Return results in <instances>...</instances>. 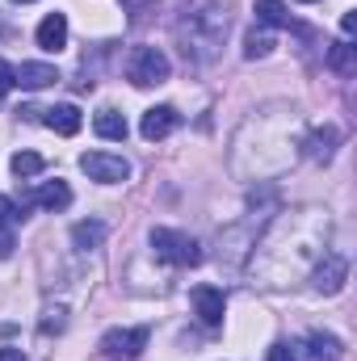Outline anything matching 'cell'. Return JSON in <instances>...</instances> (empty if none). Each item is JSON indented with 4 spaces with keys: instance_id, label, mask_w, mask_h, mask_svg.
I'll return each mask as SVG.
<instances>
[{
    "instance_id": "3",
    "label": "cell",
    "mask_w": 357,
    "mask_h": 361,
    "mask_svg": "<svg viewBox=\"0 0 357 361\" xmlns=\"http://www.w3.org/2000/svg\"><path fill=\"white\" fill-rule=\"evenodd\" d=\"M169 72H173V63H169V55H164L160 47H135V55H131V68H126L131 85H139V89L164 85V80H169Z\"/></svg>"
},
{
    "instance_id": "24",
    "label": "cell",
    "mask_w": 357,
    "mask_h": 361,
    "mask_svg": "<svg viewBox=\"0 0 357 361\" xmlns=\"http://www.w3.org/2000/svg\"><path fill=\"white\" fill-rule=\"evenodd\" d=\"M13 248H17V244H13V231H8V227H0V261H8V257H13Z\"/></svg>"
},
{
    "instance_id": "26",
    "label": "cell",
    "mask_w": 357,
    "mask_h": 361,
    "mask_svg": "<svg viewBox=\"0 0 357 361\" xmlns=\"http://www.w3.org/2000/svg\"><path fill=\"white\" fill-rule=\"evenodd\" d=\"M341 30H345V38L357 30V17H353V13H345V17H341Z\"/></svg>"
},
{
    "instance_id": "8",
    "label": "cell",
    "mask_w": 357,
    "mask_h": 361,
    "mask_svg": "<svg viewBox=\"0 0 357 361\" xmlns=\"http://www.w3.org/2000/svg\"><path fill=\"white\" fill-rule=\"evenodd\" d=\"M189 302H193V311H198V319H202L206 328H219V324H223L227 298H223V290H219V286H193Z\"/></svg>"
},
{
    "instance_id": "10",
    "label": "cell",
    "mask_w": 357,
    "mask_h": 361,
    "mask_svg": "<svg viewBox=\"0 0 357 361\" xmlns=\"http://www.w3.org/2000/svg\"><path fill=\"white\" fill-rule=\"evenodd\" d=\"M337 147H341V130H337V126H315V130L303 139V156L315 160V164H328V160L337 156Z\"/></svg>"
},
{
    "instance_id": "16",
    "label": "cell",
    "mask_w": 357,
    "mask_h": 361,
    "mask_svg": "<svg viewBox=\"0 0 357 361\" xmlns=\"http://www.w3.org/2000/svg\"><path fill=\"white\" fill-rule=\"evenodd\" d=\"M34 202H38L42 210H68V206H72V189H68V180H47V185L34 193Z\"/></svg>"
},
{
    "instance_id": "4",
    "label": "cell",
    "mask_w": 357,
    "mask_h": 361,
    "mask_svg": "<svg viewBox=\"0 0 357 361\" xmlns=\"http://www.w3.org/2000/svg\"><path fill=\"white\" fill-rule=\"evenodd\" d=\"M147 341H152L147 328H109L97 349H101V357H109V361H135L147 349Z\"/></svg>"
},
{
    "instance_id": "27",
    "label": "cell",
    "mask_w": 357,
    "mask_h": 361,
    "mask_svg": "<svg viewBox=\"0 0 357 361\" xmlns=\"http://www.w3.org/2000/svg\"><path fill=\"white\" fill-rule=\"evenodd\" d=\"M269 361H290L286 357V345H273V349H269Z\"/></svg>"
},
{
    "instance_id": "25",
    "label": "cell",
    "mask_w": 357,
    "mask_h": 361,
    "mask_svg": "<svg viewBox=\"0 0 357 361\" xmlns=\"http://www.w3.org/2000/svg\"><path fill=\"white\" fill-rule=\"evenodd\" d=\"M0 361H30L21 349H0Z\"/></svg>"
},
{
    "instance_id": "2",
    "label": "cell",
    "mask_w": 357,
    "mask_h": 361,
    "mask_svg": "<svg viewBox=\"0 0 357 361\" xmlns=\"http://www.w3.org/2000/svg\"><path fill=\"white\" fill-rule=\"evenodd\" d=\"M152 248L160 261L169 265H202V248L193 235L185 231H173V227H152Z\"/></svg>"
},
{
    "instance_id": "5",
    "label": "cell",
    "mask_w": 357,
    "mask_h": 361,
    "mask_svg": "<svg viewBox=\"0 0 357 361\" xmlns=\"http://www.w3.org/2000/svg\"><path fill=\"white\" fill-rule=\"evenodd\" d=\"M286 357L290 361H341L345 357V345L328 332H311L294 345H286Z\"/></svg>"
},
{
    "instance_id": "21",
    "label": "cell",
    "mask_w": 357,
    "mask_h": 361,
    "mask_svg": "<svg viewBox=\"0 0 357 361\" xmlns=\"http://www.w3.org/2000/svg\"><path fill=\"white\" fill-rule=\"evenodd\" d=\"M63 328H68V307H63V302H59V307H47L38 332H42V336H55V332H63Z\"/></svg>"
},
{
    "instance_id": "6",
    "label": "cell",
    "mask_w": 357,
    "mask_h": 361,
    "mask_svg": "<svg viewBox=\"0 0 357 361\" xmlns=\"http://www.w3.org/2000/svg\"><path fill=\"white\" fill-rule=\"evenodd\" d=\"M80 169H85L92 180H101V185H118V180L131 177V164H126L122 156H109V152H85V156H80Z\"/></svg>"
},
{
    "instance_id": "19",
    "label": "cell",
    "mask_w": 357,
    "mask_h": 361,
    "mask_svg": "<svg viewBox=\"0 0 357 361\" xmlns=\"http://www.w3.org/2000/svg\"><path fill=\"white\" fill-rule=\"evenodd\" d=\"M257 21L282 30V25H290V8H286L282 0H257Z\"/></svg>"
},
{
    "instance_id": "14",
    "label": "cell",
    "mask_w": 357,
    "mask_h": 361,
    "mask_svg": "<svg viewBox=\"0 0 357 361\" xmlns=\"http://www.w3.org/2000/svg\"><path fill=\"white\" fill-rule=\"evenodd\" d=\"M105 235H109V227H105L101 219H85V223H76V227H72V244H76L80 252L101 248V244H105Z\"/></svg>"
},
{
    "instance_id": "12",
    "label": "cell",
    "mask_w": 357,
    "mask_h": 361,
    "mask_svg": "<svg viewBox=\"0 0 357 361\" xmlns=\"http://www.w3.org/2000/svg\"><path fill=\"white\" fill-rule=\"evenodd\" d=\"M42 122H47L55 135H76V130L85 126V114H80L76 105H51V109H42Z\"/></svg>"
},
{
    "instance_id": "28",
    "label": "cell",
    "mask_w": 357,
    "mask_h": 361,
    "mask_svg": "<svg viewBox=\"0 0 357 361\" xmlns=\"http://www.w3.org/2000/svg\"><path fill=\"white\" fill-rule=\"evenodd\" d=\"M13 4H30V0H13Z\"/></svg>"
},
{
    "instance_id": "20",
    "label": "cell",
    "mask_w": 357,
    "mask_h": 361,
    "mask_svg": "<svg viewBox=\"0 0 357 361\" xmlns=\"http://www.w3.org/2000/svg\"><path fill=\"white\" fill-rule=\"evenodd\" d=\"M269 51H273V38H269L265 30H248V38H244V59H265Z\"/></svg>"
},
{
    "instance_id": "17",
    "label": "cell",
    "mask_w": 357,
    "mask_h": 361,
    "mask_svg": "<svg viewBox=\"0 0 357 361\" xmlns=\"http://www.w3.org/2000/svg\"><path fill=\"white\" fill-rule=\"evenodd\" d=\"M8 169H13V177L17 180H30V177H38V173L47 169V160H42L38 152H17V156L8 160Z\"/></svg>"
},
{
    "instance_id": "29",
    "label": "cell",
    "mask_w": 357,
    "mask_h": 361,
    "mask_svg": "<svg viewBox=\"0 0 357 361\" xmlns=\"http://www.w3.org/2000/svg\"><path fill=\"white\" fill-rule=\"evenodd\" d=\"M303 4H315V0H303Z\"/></svg>"
},
{
    "instance_id": "11",
    "label": "cell",
    "mask_w": 357,
    "mask_h": 361,
    "mask_svg": "<svg viewBox=\"0 0 357 361\" xmlns=\"http://www.w3.org/2000/svg\"><path fill=\"white\" fill-rule=\"evenodd\" d=\"M34 38H38V47H42V51H51V55H55V51H63V47H68V17H63V13H47Z\"/></svg>"
},
{
    "instance_id": "22",
    "label": "cell",
    "mask_w": 357,
    "mask_h": 361,
    "mask_svg": "<svg viewBox=\"0 0 357 361\" xmlns=\"http://www.w3.org/2000/svg\"><path fill=\"white\" fill-rule=\"evenodd\" d=\"M13 223H25V206H17L8 193H0V227H13Z\"/></svg>"
},
{
    "instance_id": "9",
    "label": "cell",
    "mask_w": 357,
    "mask_h": 361,
    "mask_svg": "<svg viewBox=\"0 0 357 361\" xmlns=\"http://www.w3.org/2000/svg\"><path fill=\"white\" fill-rule=\"evenodd\" d=\"M177 126H181V114L173 105H152V109L143 114V122H139V135H143L147 143H156V139H169Z\"/></svg>"
},
{
    "instance_id": "13",
    "label": "cell",
    "mask_w": 357,
    "mask_h": 361,
    "mask_svg": "<svg viewBox=\"0 0 357 361\" xmlns=\"http://www.w3.org/2000/svg\"><path fill=\"white\" fill-rule=\"evenodd\" d=\"M59 80V72H55V63H21V72H17V85L21 89H51Z\"/></svg>"
},
{
    "instance_id": "15",
    "label": "cell",
    "mask_w": 357,
    "mask_h": 361,
    "mask_svg": "<svg viewBox=\"0 0 357 361\" xmlns=\"http://www.w3.org/2000/svg\"><path fill=\"white\" fill-rule=\"evenodd\" d=\"M92 130H97L101 139H109V143H122L131 126H126V118H122L118 109H101V114L92 118Z\"/></svg>"
},
{
    "instance_id": "18",
    "label": "cell",
    "mask_w": 357,
    "mask_h": 361,
    "mask_svg": "<svg viewBox=\"0 0 357 361\" xmlns=\"http://www.w3.org/2000/svg\"><path fill=\"white\" fill-rule=\"evenodd\" d=\"M328 68H332V72H341V76H353V72H357L353 47H349V42H332V47H328Z\"/></svg>"
},
{
    "instance_id": "23",
    "label": "cell",
    "mask_w": 357,
    "mask_h": 361,
    "mask_svg": "<svg viewBox=\"0 0 357 361\" xmlns=\"http://www.w3.org/2000/svg\"><path fill=\"white\" fill-rule=\"evenodd\" d=\"M13 89H17V68L8 59H0V97H8Z\"/></svg>"
},
{
    "instance_id": "7",
    "label": "cell",
    "mask_w": 357,
    "mask_h": 361,
    "mask_svg": "<svg viewBox=\"0 0 357 361\" xmlns=\"http://www.w3.org/2000/svg\"><path fill=\"white\" fill-rule=\"evenodd\" d=\"M345 281H349V261H345L341 252H324V261L311 269V286H315L320 294H337Z\"/></svg>"
},
{
    "instance_id": "1",
    "label": "cell",
    "mask_w": 357,
    "mask_h": 361,
    "mask_svg": "<svg viewBox=\"0 0 357 361\" xmlns=\"http://www.w3.org/2000/svg\"><path fill=\"white\" fill-rule=\"evenodd\" d=\"M223 34H227V13L214 8V4H202V8H185V17L177 21V42L181 55L189 63H210L223 47Z\"/></svg>"
}]
</instances>
